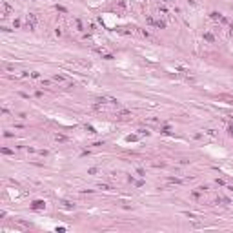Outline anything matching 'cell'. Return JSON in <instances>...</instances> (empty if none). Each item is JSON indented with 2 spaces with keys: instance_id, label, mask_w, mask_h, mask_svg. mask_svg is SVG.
I'll use <instances>...</instances> for the list:
<instances>
[{
  "instance_id": "1",
  "label": "cell",
  "mask_w": 233,
  "mask_h": 233,
  "mask_svg": "<svg viewBox=\"0 0 233 233\" xmlns=\"http://www.w3.org/2000/svg\"><path fill=\"white\" fill-rule=\"evenodd\" d=\"M46 204L42 202V200H35V202H33V206H31V208H33V209H42Z\"/></svg>"
}]
</instances>
